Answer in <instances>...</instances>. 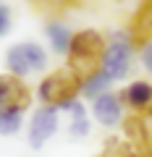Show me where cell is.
<instances>
[{
  "label": "cell",
  "mask_w": 152,
  "mask_h": 157,
  "mask_svg": "<svg viewBox=\"0 0 152 157\" xmlns=\"http://www.w3.org/2000/svg\"><path fill=\"white\" fill-rule=\"evenodd\" d=\"M92 113H95L97 123H102V126H118L121 121H123V102H121L118 94L107 92V94L97 97V100L92 102Z\"/></svg>",
  "instance_id": "ba28073f"
},
{
  "label": "cell",
  "mask_w": 152,
  "mask_h": 157,
  "mask_svg": "<svg viewBox=\"0 0 152 157\" xmlns=\"http://www.w3.org/2000/svg\"><path fill=\"white\" fill-rule=\"evenodd\" d=\"M55 131H58V107L42 105L34 113L32 123H29V147L32 149H42L53 139Z\"/></svg>",
  "instance_id": "5b68a950"
},
{
  "label": "cell",
  "mask_w": 152,
  "mask_h": 157,
  "mask_svg": "<svg viewBox=\"0 0 152 157\" xmlns=\"http://www.w3.org/2000/svg\"><path fill=\"white\" fill-rule=\"evenodd\" d=\"M121 102L129 105L139 118H152V84L150 81H131L123 92H121Z\"/></svg>",
  "instance_id": "8992f818"
},
{
  "label": "cell",
  "mask_w": 152,
  "mask_h": 157,
  "mask_svg": "<svg viewBox=\"0 0 152 157\" xmlns=\"http://www.w3.org/2000/svg\"><path fill=\"white\" fill-rule=\"evenodd\" d=\"M147 3H150V6H152V0H147Z\"/></svg>",
  "instance_id": "ac0fdd59"
},
{
  "label": "cell",
  "mask_w": 152,
  "mask_h": 157,
  "mask_svg": "<svg viewBox=\"0 0 152 157\" xmlns=\"http://www.w3.org/2000/svg\"><path fill=\"white\" fill-rule=\"evenodd\" d=\"M126 34H129V39L134 42V47H144V45L152 42V6L150 3L142 6L139 11L134 13Z\"/></svg>",
  "instance_id": "9c48e42d"
},
{
  "label": "cell",
  "mask_w": 152,
  "mask_h": 157,
  "mask_svg": "<svg viewBox=\"0 0 152 157\" xmlns=\"http://www.w3.org/2000/svg\"><path fill=\"white\" fill-rule=\"evenodd\" d=\"M40 100L50 107H58V110H66L71 102H76V97L81 94V78L66 68V71H55L47 78H42L40 84Z\"/></svg>",
  "instance_id": "7a4b0ae2"
},
{
  "label": "cell",
  "mask_w": 152,
  "mask_h": 157,
  "mask_svg": "<svg viewBox=\"0 0 152 157\" xmlns=\"http://www.w3.org/2000/svg\"><path fill=\"white\" fill-rule=\"evenodd\" d=\"M21 113L16 107H0V134L3 136H11L21 128Z\"/></svg>",
  "instance_id": "4fadbf2b"
},
{
  "label": "cell",
  "mask_w": 152,
  "mask_h": 157,
  "mask_svg": "<svg viewBox=\"0 0 152 157\" xmlns=\"http://www.w3.org/2000/svg\"><path fill=\"white\" fill-rule=\"evenodd\" d=\"M45 34H47V39H50L53 50H55L58 55H63V52L68 55V47H71L73 34H71V29H68L66 24H63V21H47Z\"/></svg>",
  "instance_id": "30bf717a"
},
{
  "label": "cell",
  "mask_w": 152,
  "mask_h": 157,
  "mask_svg": "<svg viewBox=\"0 0 152 157\" xmlns=\"http://www.w3.org/2000/svg\"><path fill=\"white\" fill-rule=\"evenodd\" d=\"M105 52V37L92 29L73 34L71 47H68V68L79 78L92 76L95 71H100V60Z\"/></svg>",
  "instance_id": "6da1fadb"
},
{
  "label": "cell",
  "mask_w": 152,
  "mask_h": 157,
  "mask_svg": "<svg viewBox=\"0 0 152 157\" xmlns=\"http://www.w3.org/2000/svg\"><path fill=\"white\" fill-rule=\"evenodd\" d=\"M142 63H144V68L152 73V42L142 47Z\"/></svg>",
  "instance_id": "e0dca14e"
},
{
  "label": "cell",
  "mask_w": 152,
  "mask_h": 157,
  "mask_svg": "<svg viewBox=\"0 0 152 157\" xmlns=\"http://www.w3.org/2000/svg\"><path fill=\"white\" fill-rule=\"evenodd\" d=\"M11 29V11H8L6 6H0V37Z\"/></svg>",
  "instance_id": "2e32d148"
},
{
  "label": "cell",
  "mask_w": 152,
  "mask_h": 157,
  "mask_svg": "<svg viewBox=\"0 0 152 157\" xmlns=\"http://www.w3.org/2000/svg\"><path fill=\"white\" fill-rule=\"evenodd\" d=\"M66 110L73 113V115H71V136H87V131H89V121H87L84 105L76 100V102H71Z\"/></svg>",
  "instance_id": "7c38bea8"
},
{
  "label": "cell",
  "mask_w": 152,
  "mask_h": 157,
  "mask_svg": "<svg viewBox=\"0 0 152 157\" xmlns=\"http://www.w3.org/2000/svg\"><path fill=\"white\" fill-rule=\"evenodd\" d=\"M102 157H139V152L131 144H121V141H110L107 144V152Z\"/></svg>",
  "instance_id": "9a60e30c"
},
{
  "label": "cell",
  "mask_w": 152,
  "mask_h": 157,
  "mask_svg": "<svg viewBox=\"0 0 152 157\" xmlns=\"http://www.w3.org/2000/svg\"><path fill=\"white\" fill-rule=\"evenodd\" d=\"M32 105V92L21 78L13 76H0V107H16L26 110Z\"/></svg>",
  "instance_id": "52a82bcc"
},
{
  "label": "cell",
  "mask_w": 152,
  "mask_h": 157,
  "mask_svg": "<svg viewBox=\"0 0 152 157\" xmlns=\"http://www.w3.org/2000/svg\"><path fill=\"white\" fill-rule=\"evenodd\" d=\"M110 84H113V81H110L102 71H95L92 76L81 78V94H84L87 100L95 102L97 97H102V94H107V92H110Z\"/></svg>",
  "instance_id": "8fae6325"
},
{
  "label": "cell",
  "mask_w": 152,
  "mask_h": 157,
  "mask_svg": "<svg viewBox=\"0 0 152 157\" xmlns=\"http://www.w3.org/2000/svg\"><path fill=\"white\" fill-rule=\"evenodd\" d=\"M45 66H47V55L37 42H18L6 55V68L13 78H24L34 71H42Z\"/></svg>",
  "instance_id": "277c9868"
},
{
  "label": "cell",
  "mask_w": 152,
  "mask_h": 157,
  "mask_svg": "<svg viewBox=\"0 0 152 157\" xmlns=\"http://www.w3.org/2000/svg\"><path fill=\"white\" fill-rule=\"evenodd\" d=\"M34 6V11L37 13H45V16H58V13H63L68 6H73L76 0H29Z\"/></svg>",
  "instance_id": "5bb4252c"
},
{
  "label": "cell",
  "mask_w": 152,
  "mask_h": 157,
  "mask_svg": "<svg viewBox=\"0 0 152 157\" xmlns=\"http://www.w3.org/2000/svg\"><path fill=\"white\" fill-rule=\"evenodd\" d=\"M134 42L129 39L126 32H113L105 42V52H102L100 60V71L105 73L110 81L115 78H123L131 71V63H134Z\"/></svg>",
  "instance_id": "3957f363"
}]
</instances>
